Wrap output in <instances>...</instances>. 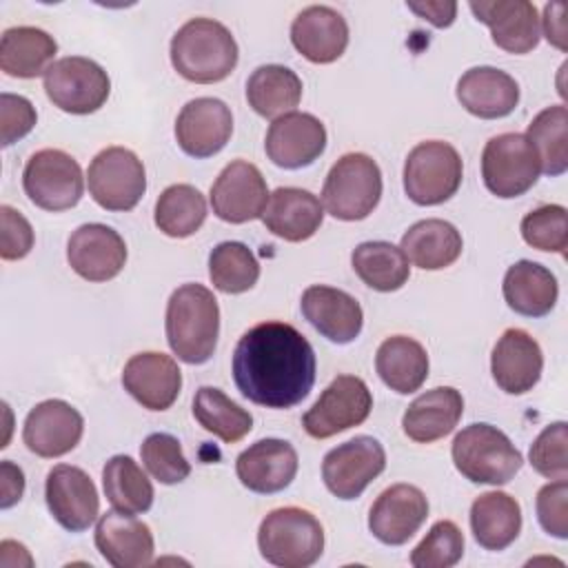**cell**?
Listing matches in <instances>:
<instances>
[{
	"mask_svg": "<svg viewBox=\"0 0 568 568\" xmlns=\"http://www.w3.org/2000/svg\"><path fill=\"white\" fill-rule=\"evenodd\" d=\"M237 390L266 408H293L315 384V351L311 342L286 322H262L248 328L231 362Z\"/></svg>",
	"mask_w": 568,
	"mask_h": 568,
	"instance_id": "6da1fadb",
	"label": "cell"
},
{
	"mask_svg": "<svg viewBox=\"0 0 568 568\" xmlns=\"http://www.w3.org/2000/svg\"><path fill=\"white\" fill-rule=\"evenodd\" d=\"M166 342L178 359L204 364L213 357L220 335V306L202 284L178 286L166 302Z\"/></svg>",
	"mask_w": 568,
	"mask_h": 568,
	"instance_id": "7a4b0ae2",
	"label": "cell"
},
{
	"mask_svg": "<svg viewBox=\"0 0 568 568\" xmlns=\"http://www.w3.org/2000/svg\"><path fill=\"white\" fill-rule=\"evenodd\" d=\"M171 64L189 82H222L237 64V42L222 22L193 18L171 38Z\"/></svg>",
	"mask_w": 568,
	"mask_h": 568,
	"instance_id": "3957f363",
	"label": "cell"
},
{
	"mask_svg": "<svg viewBox=\"0 0 568 568\" xmlns=\"http://www.w3.org/2000/svg\"><path fill=\"white\" fill-rule=\"evenodd\" d=\"M260 555L280 568H308L324 552V528L297 506L271 510L257 528Z\"/></svg>",
	"mask_w": 568,
	"mask_h": 568,
	"instance_id": "277c9868",
	"label": "cell"
},
{
	"mask_svg": "<svg viewBox=\"0 0 568 568\" xmlns=\"http://www.w3.org/2000/svg\"><path fill=\"white\" fill-rule=\"evenodd\" d=\"M455 468L473 484H508L524 466L515 444L490 424H470L462 428L450 446Z\"/></svg>",
	"mask_w": 568,
	"mask_h": 568,
	"instance_id": "5b68a950",
	"label": "cell"
},
{
	"mask_svg": "<svg viewBox=\"0 0 568 568\" xmlns=\"http://www.w3.org/2000/svg\"><path fill=\"white\" fill-rule=\"evenodd\" d=\"M382 197V171L366 153H346L328 171L322 186V206L335 220L368 217Z\"/></svg>",
	"mask_w": 568,
	"mask_h": 568,
	"instance_id": "8992f818",
	"label": "cell"
},
{
	"mask_svg": "<svg viewBox=\"0 0 568 568\" xmlns=\"http://www.w3.org/2000/svg\"><path fill=\"white\" fill-rule=\"evenodd\" d=\"M464 175L457 149L442 140H426L410 149L404 162V191L419 206H435L450 200Z\"/></svg>",
	"mask_w": 568,
	"mask_h": 568,
	"instance_id": "52a82bcc",
	"label": "cell"
},
{
	"mask_svg": "<svg viewBox=\"0 0 568 568\" xmlns=\"http://www.w3.org/2000/svg\"><path fill=\"white\" fill-rule=\"evenodd\" d=\"M539 173V155L524 133L495 135L481 151L484 184L501 200L519 197L530 191Z\"/></svg>",
	"mask_w": 568,
	"mask_h": 568,
	"instance_id": "ba28073f",
	"label": "cell"
},
{
	"mask_svg": "<svg viewBox=\"0 0 568 568\" xmlns=\"http://www.w3.org/2000/svg\"><path fill=\"white\" fill-rule=\"evenodd\" d=\"M27 197L42 211L73 209L84 193V175L75 158L60 149L36 151L22 171Z\"/></svg>",
	"mask_w": 568,
	"mask_h": 568,
	"instance_id": "9c48e42d",
	"label": "cell"
},
{
	"mask_svg": "<svg viewBox=\"0 0 568 568\" xmlns=\"http://www.w3.org/2000/svg\"><path fill=\"white\" fill-rule=\"evenodd\" d=\"M42 78L44 93L53 106L73 115H89L98 111L111 93L106 71L95 60L82 55L55 60Z\"/></svg>",
	"mask_w": 568,
	"mask_h": 568,
	"instance_id": "30bf717a",
	"label": "cell"
},
{
	"mask_svg": "<svg viewBox=\"0 0 568 568\" xmlns=\"http://www.w3.org/2000/svg\"><path fill=\"white\" fill-rule=\"evenodd\" d=\"M87 184L98 206L106 211H131L146 191V171L131 149L106 146L91 160Z\"/></svg>",
	"mask_w": 568,
	"mask_h": 568,
	"instance_id": "8fae6325",
	"label": "cell"
},
{
	"mask_svg": "<svg viewBox=\"0 0 568 568\" xmlns=\"http://www.w3.org/2000/svg\"><path fill=\"white\" fill-rule=\"evenodd\" d=\"M373 395L357 375H337L304 413L302 426L313 439H328L366 422Z\"/></svg>",
	"mask_w": 568,
	"mask_h": 568,
	"instance_id": "7c38bea8",
	"label": "cell"
},
{
	"mask_svg": "<svg viewBox=\"0 0 568 568\" xmlns=\"http://www.w3.org/2000/svg\"><path fill=\"white\" fill-rule=\"evenodd\" d=\"M386 468V450L371 435H357L324 455L322 479L337 499H357Z\"/></svg>",
	"mask_w": 568,
	"mask_h": 568,
	"instance_id": "4fadbf2b",
	"label": "cell"
},
{
	"mask_svg": "<svg viewBox=\"0 0 568 568\" xmlns=\"http://www.w3.org/2000/svg\"><path fill=\"white\" fill-rule=\"evenodd\" d=\"M268 195L262 171L246 160H233L211 186V206L222 222L244 224L262 217Z\"/></svg>",
	"mask_w": 568,
	"mask_h": 568,
	"instance_id": "5bb4252c",
	"label": "cell"
},
{
	"mask_svg": "<svg viewBox=\"0 0 568 568\" xmlns=\"http://www.w3.org/2000/svg\"><path fill=\"white\" fill-rule=\"evenodd\" d=\"M44 499L53 519L69 532L87 530L100 515V497L93 479L71 464H58L49 470Z\"/></svg>",
	"mask_w": 568,
	"mask_h": 568,
	"instance_id": "9a60e30c",
	"label": "cell"
},
{
	"mask_svg": "<svg viewBox=\"0 0 568 568\" xmlns=\"http://www.w3.org/2000/svg\"><path fill=\"white\" fill-rule=\"evenodd\" d=\"M84 433V419L64 399H44L36 404L22 426L24 446L44 459L71 453Z\"/></svg>",
	"mask_w": 568,
	"mask_h": 568,
	"instance_id": "2e32d148",
	"label": "cell"
},
{
	"mask_svg": "<svg viewBox=\"0 0 568 568\" xmlns=\"http://www.w3.org/2000/svg\"><path fill=\"white\" fill-rule=\"evenodd\" d=\"M326 149V129L320 118L291 111L271 122L264 140L268 160L280 169H304L313 164Z\"/></svg>",
	"mask_w": 568,
	"mask_h": 568,
	"instance_id": "e0dca14e",
	"label": "cell"
},
{
	"mask_svg": "<svg viewBox=\"0 0 568 568\" xmlns=\"http://www.w3.org/2000/svg\"><path fill=\"white\" fill-rule=\"evenodd\" d=\"M233 133V113L217 98H195L182 106L175 120L178 146L197 160L220 153Z\"/></svg>",
	"mask_w": 568,
	"mask_h": 568,
	"instance_id": "ac0fdd59",
	"label": "cell"
},
{
	"mask_svg": "<svg viewBox=\"0 0 568 568\" xmlns=\"http://www.w3.org/2000/svg\"><path fill=\"white\" fill-rule=\"evenodd\" d=\"M67 262L82 280L109 282L126 264V244L106 224H82L67 242Z\"/></svg>",
	"mask_w": 568,
	"mask_h": 568,
	"instance_id": "d6986e66",
	"label": "cell"
},
{
	"mask_svg": "<svg viewBox=\"0 0 568 568\" xmlns=\"http://www.w3.org/2000/svg\"><path fill=\"white\" fill-rule=\"evenodd\" d=\"M426 517V495L413 484H393L371 506L368 530L386 546H402L422 528Z\"/></svg>",
	"mask_w": 568,
	"mask_h": 568,
	"instance_id": "ffe728a7",
	"label": "cell"
},
{
	"mask_svg": "<svg viewBox=\"0 0 568 568\" xmlns=\"http://www.w3.org/2000/svg\"><path fill=\"white\" fill-rule=\"evenodd\" d=\"M297 466L295 448L277 437L251 444L235 459L240 484L257 495H273L288 488L297 475Z\"/></svg>",
	"mask_w": 568,
	"mask_h": 568,
	"instance_id": "44dd1931",
	"label": "cell"
},
{
	"mask_svg": "<svg viewBox=\"0 0 568 568\" xmlns=\"http://www.w3.org/2000/svg\"><path fill=\"white\" fill-rule=\"evenodd\" d=\"M124 390L149 410H166L180 395L182 371L171 355L146 351L133 355L122 371Z\"/></svg>",
	"mask_w": 568,
	"mask_h": 568,
	"instance_id": "7402d4cb",
	"label": "cell"
},
{
	"mask_svg": "<svg viewBox=\"0 0 568 568\" xmlns=\"http://www.w3.org/2000/svg\"><path fill=\"white\" fill-rule=\"evenodd\" d=\"M300 308L306 322L333 344H351L362 333V306L342 288L313 284L302 293Z\"/></svg>",
	"mask_w": 568,
	"mask_h": 568,
	"instance_id": "603a6c76",
	"label": "cell"
},
{
	"mask_svg": "<svg viewBox=\"0 0 568 568\" xmlns=\"http://www.w3.org/2000/svg\"><path fill=\"white\" fill-rule=\"evenodd\" d=\"M95 548L113 568H142L153 561V532L135 515L106 510L95 524Z\"/></svg>",
	"mask_w": 568,
	"mask_h": 568,
	"instance_id": "cb8c5ba5",
	"label": "cell"
},
{
	"mask_svg": "<svg viewBox=\"0 0 568 568\" xmlns=\"http://www.w3.org/2000/svg\"><path fill=\"white\" fill-rule=\"evenodd\" d=\"M470 11L490 29L493 42L508 53H528L539 44L537 7L528 0H473Z\"/></svg>",
	"mask_w": 568,
	"mask_h": 568,
	"instance_id": "d4e9b609",
	"label": "cell"
},
{
	"mask_svg": "<svg viewBox=\"0 0 568 568\" xmlns=\"http://www.w3.org/2000/svg\"><path fill=\"white\" fill-rule=\"evenodd\" d=\"M544 353L530 333L508 328L497 339L490 355V373L495 384L508 395H524L539 382Z\"/></svg>",
	"mask_w": 568,
	"mask_h": 568,
	"instance_id": "484cf974",
	"label": "cell"
},
{
	"mask_svg": "<svg viewBox=\"0 0 568 568\" xmlns=\"http://www.w3.org/2000/svg\"><path fill=\"white\" fill-rule=\"evenodd\" d=\"M291 42L308 62L331 64L348 47V24L337 9L311 4L293 18Z\"/></svg>",
	"mask_w": 568,
	"mask_h": 568,
	"instance_id": "4316f807",
	"label": "cell"
},
{
	"mask_svg": "<svg viewBox=\"0 0 568 568\" xmlns=\"http://www.w3.org/2000/svg\"><path fill=\"white\" fill-rule=\"evenodd\" d=\"M457 100L475 118L497 120L515 111L519 84L513 75L495 67H473L457 80Z\"/></svg>",
	"mask_w": 568,
	"mask_h": 568,
	"instance_id": "83f0119b",
	"label": "cell"
},
{
	"mask_svg": "<svg viewBox=\"0 0 568 568\" xmlns=\"http://www.w3.org/2000/svg\"><path fill=\"white\" fill-rule=\"evenodd\" d=\"M324 220V206L317 195L297 186H280L268 195L262 222L266 231L286 240L304 242L313 237Z\"/></svg>",
	"mask_w": 568,
	"mask_h": 568,
	"instance_id": "f1b7e54d",
	"label": "cell"
},
{
	"mask_svg": "<svg viewBox=\"0 0 568 568\" xmlns=\"http://www.w3.org/2000/svg\"><path fill=\"white\" fill-rule=\"evenodd\" d=\"M464 415V397L453 386H437L415 397L402 417V428L417 444H433L455 430Z\"/></svg>",
	"mask_w": 568,
	"mask_h": 568,
	"instance_id": "f546056e",
	"label": "cell"
},
{
	"mask_svg": "<svg viewBox=\"0 0 568 568\" xmlns=\"http://www.w3.org/2000/svg\"><path fill=\"white\" fill-rule=\"evenodd\" d=\"M501 293L510 311L526 317H544L555 308L559 286L550 268L530 260H519L508 266Z\"/></svg>",
	"mask_w": 568,
	"mask_h": 568,
	"instance_id": "4dcf8cb0",
	"label": "cell"
},
{
	"mask_svg": "<svg viewBox=\"0 0 568 568\" xmlns=\"http://www.w3.org/2000/svg\"><path fill=\"white\" fill-rule=\"evenodd\" d=\"M470 530L486 550L508 548L521 530L519 501L501 490L479 495L470 506Z\"/></svg>",
	"mask_w": 568,
	"mask_h": 568,
	"instance_id": "1f68e13d",
	"label": "cell"
},
{
	"mask_svg": "<svg viewBox=\"0 0 568 568\" xmlns=\"http://www.w3.org/2000/svg\"><path fill=\"white\" fill-rule=\"evenodd\" d=\"M399 248L415 266L424 271H439L457 262L464 240L450 222L430 217L408 226V231L402 235Z\"/></svg>",
	"mask_w": 568,
	"mask_h": 568,
	"instance_id": "d6a6232c",
	"label": "cell"
},
{
	"mask_svg": "<svg viewBox=\"0 0 568 568\" xmlns=\"http://www.w3.org/2000/svg\"><path fill=\"white\" fill-rule=\"evenodd\" d=\"M375 371L390 390L408 395L419 390L428 377V353L417 339L393 335L379 344Z\"/></svg>",
	"mask_w": 568,
	"mask_h": 568,
	"instance_id": "836d02e7",
	"label": "cell"
},
{
	"mask_svg": "<svg viewBox=\"0 0 568 568\" xmlns=\"http://www.w3.org/2000/svg\"><path fill=\"white\" fill-rule=\"evenodd\" d=\"M58 42L38 27H11L0 40V69L11 78H38L53 64Z\"/></svg>",
	"mask_w": 568,
	"mask_h": 568,
	"instance_id": "e575fe53",
	"label": "cell"
},
{
	"mask_svg": "<svg viewBox=\"0 0 568 568\" xmlns=\"http://www.w3.org/2000/svg\"><path fill=\"white\" fill-rule=\"evenodd\" d=\"M248 106L268 120L291 113L302 100V80L284 64H262L246 80Z\"/></svg>",
	"mask_w": 568,
	"mask_h": 568,
	"instance_id": "d590c367",
	"label": "cell"
},
{
	"mask_svg": "<svg viewBox=\"0 0 568 568\" xmlns=\"http://www.w3.org/2000/svg\"><path fill=\"white\" fill-rule=\"evenodd\" d=\"M357 277L373 291L390 293L402 288L410 277V264L404 251L390 242H362L351 253Z\"/></svg>",
	"mask_w": 568,
	"mask_h": 568,
	"instance_id": "8d00e7d4",
	"label": "cell"
},
{
	"mask_svg": "<svg viewBox=\"0 0 568 568\" xmlns=\"http://www.w3.org/2000/svg\"><path fill=\"white\" fill-rule=\"evenodd\" d=\"M102 488L109 504L129 515H142L153 506V484L129 455H113L102 468Z\"/></svg>",
	"mask_w": 568,
	"mask_h": 568,
	"instance_id": "74e56055",
	"label": "cell"
},
{
	"mask_svg": "<svg viewBox=\"0 0 568 568\" xmlns=\"http://www.w3.org/2000/svg\"><path fill=\"white\" fill-rule=\"evenodd\" d=\"M193 417L224 444H235L253 428V417L215 386H200L193 397Z\"/></svg>",
	"mask_w": 568,
	"mask_h": 568,
	"instance_id": "f35d334b",
	"label": "cell"
},
{
	"mask_svg": "<svg viewBox=\"0 0 568 568\" xmlns=\"http://www.w3.org/2000/svg\"><path fill=\"white\" fill-rule=\"evenodd\" d=\"M153 220L164 235L189 237L206 220V200L191 184H171L160 193Z\"/></svg>",
	"mask_w": 568,
	"mask_h": 568,
	"instance_id": "ab89813d",
	"label": "cell"
},
{
	"mask_svg": "<svg viewBox=\"0 0 568 568\" xmlns=\"http://www.w3.org/2000/svg\"><path fill=\"white\" fill-rule=\"evenodd\" d=\"M528 142L535 146L541 173L557 178L568 169V109L552 104L539 111L526 131Z\"/></svg>",
	"mask_w": 568,
	"mask_h": 568,
	"instance_id": "60d3db41",
	"label": "cell"
},
{
	"mask_svg": "<svg viewBox=\"0 0 568 568\" xmlns=\"http://www.w3.org/2000/svg\"><path fill=\"white\" fill-rule=\"evenodd\" d=\"M209 277L222 293L251 291L260 277V264L242 242H222L209 255Z\"/></svg>",
	"mask_w": 568,
	"mask_h": 568,
	"instance_id": "b9f144b4",
	"label": "cell"
},
{
	"mask_svg": "<svg viewBox=\"0 0 568 568\" xmlns=\"http://www.w3.org/2000/svg\"><path fill=\"white\" fill-rule=\"evenodd\" d=\"M140 457L149 475L160 484H180L191 475V464L180 442L169 433H151L140 446Z\"/></svg>",
	"mask_w": 568,
	"mask_h": 568,
	"instance_id": "7bdbcfd3",
	"label": "cell"
},
{
	"mask_svg": "<svg viewBox=\"0 0 568 568\" xmlns=\"http://www.w3.org/2000/svg\"><path fill=\"white\" fill-rule=\"evenodd\" d=\"M464 555V532L450 519H439L426 537L413 548L410 564L415 568H450Z\"/></svg>",
	"mask_w": 568,
	"mask_h": 568,
	"instance_id": "ee69618b",
	"label": "cell"
},
{
	"mask_svg": "<svg viewBox=\"0 0 568 568\" xmlns=\"http://www.w3.org/2000/svg\"><path fill=\"white\" fill-rule=\"evenodd\" d=\"M521 237L528 246L537 251L561 253L568 246V222L566 209L561 204H541L524 215Z\"/></svg>",
	"mask_w": 568,
	"mask_h": 568,
	"instance_id": "f6af8a7d",
	"label": "cell"
},
{
	"mask_svg": "<svg viewBox=\"0 0 568 568\" xmlns=\"http://www.w3.org/2000/svg\"><path fill=\"white\" fill-rule=\"evenodd\" d=\"M568 424L555 422L548 424L528 450L530 466L546 479H566L568 477Z\"/></svg>",
	"mask_w": 568,
	"mask_h": 568,
	"instance_id": "bcb514c9",
	"label": "cell"
},
{
	"mask_svg": "<svg viewBox=\"0 0 568 568\" xmlns=\"http://www.w3.org/2000/svg\"><path fill=\"white\" fill-rule=\"evenodd\" d=\"M535 508H537V519L548 535H552L557 539L568 537V484H566V479H555V481L541 486L537 493V499H535Z\"/></svg>",
	"mask_w": 568,
	"mask_h": 568,
	"instance_id": "7dc6e473",
	"label": "cell"
},
{
	"mask_svg": "<svg viewBox=\"0 0 568 568\" xmlns=\"http://www.w3.org/2000/svg\"><path fill=\"white\" fill-rule=\"evenodd\" d=\"M0 257L11 262V260H22L31 253L33 248V229L29 220L13 206L2 204L0 206Z\"/></svg>",
	"mask_w": 568,
	"mask_h": 568,
	"instance_id": "c3c4849f",
	"label": "cell"
},
{
	"mask_svg": "<svg viewBox=\"0 0 568 568\" xmlns=\"http://www.w3.org/2000/svg\"><path fill=\"white\" fill-rule=\"evenodd\" d=\"M36 109L24 95L2 93L0 95V140L2 146H11L22 140L36 126Z\"/></svg>",
	"mask_w": 568,
	"mask_h": 568,
	"instance_id": "681fc988",
	"label": "cell"
},
{
	"mask_svg": "<svg viewBox=\"0 0 568 568\" xmlns=\"http://www.w3.org/2000/svg\"><path fill=\"white\" fill-rule=\"evenodd\" d=\"M546 40L559 51H568V24H566V2H548L541 18Z\"/></svg>",
	"mask_w": 568,
	"mask_h": 568,
	"instance_id": "f907efd6",
	"label": "cell"
},
{
	"mask_svg": "<svg viewBox=\"0 0 568 568\" xmlns=\"http://www.w3.org/2000/svg\"><path fill=\"white\" fill-rule=\"evenodd\" d=\"M24 473L13 462H0V508H11L22 499Z\"/></svg>",
	"mask_w": 568,
	"mask_h": 568,
	"instance_id": "816d5d0a",
	"label": "cell"
},
{
	"mask_svg": "<svg viewBox=\"0 0 568 568\" xmlns=\"http://www.w3.org/2000/svg\"><path fill=\"white\" fill-rule=\"evenodd\" d=\"M406 7L417 13L419 18L428 20L433 27L444 29L455 22L457 16V2H442V0H424V2H406Z\"/></svg>",
	"mask_w": 568,
	"mask_h": 568,
	"instance_id": "f5cc1de1",
	"label": "cell"
}]
</instances>
